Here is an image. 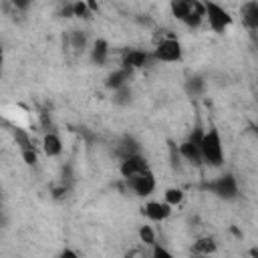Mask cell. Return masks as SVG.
Here are the masks:
<instances>
[{"mask_svg":"<svg viewBox=\"0 0 258 258\" xmlns=\"http://www.w3.org/2000/svg\"><path fill=\"white\" fill-rule=\"evenodd\" d=\"M200 151H202L204 163L212 167H220L224 163V145H222V137L216 127H210L204 131L200 139Z\"/></svg>","mask_w":258,"mask_h":258,"instance_id":"cell-1","label":"cell"},{"mask_svg":"<svg viewBox=\"0 0 258 258\" xmlns=\"http://www.w3.org/2000/svg\"><path fill=\"white\" fill-rule=\"evenodd\" d=\"M206 6V20L214 32H224L232 24V16L226 8H222L216 2H204Z\"/></svg>","mask_w":258,"mask_h":258,"instance_id":"cell-2","label":"cell"},{"mask_svg":"<svg viewBox=\"0 0 258 258\" xmlns=\"http://www.w3.org/2000/svg\"><path fill=\"white\" fill-rule=\"evenodd\" d=\"M151 58L159 62H177L181 60V44L177 38H163L151 52Z\"/></svg>","mask_w":258,"mask_h":258,"instance_id":"cell-3","label":"cell"},{"mask_svg":"<svg viewBox=\"0 0 258 258\" xmlns=\"http://www.w3.org/2000/svg\"><path fill=\"white\" fill-rule=\"evenodd\" d=\"M208 189L222 200H234L238 196V181L232 173H224V175L216 177L214 181H210Z\"/></svg>","mask_w":258,"mask_h":258,"instance_id":"cell-4","label":"cell"},{"mask_svg":"<svg viewBox=\"0 0 258 258\" xmlns=\"http://www.w3.org/2000/svg\"><path fill=\"white\" fill-rule=\"evenodd\" d=\"M119 171H121V175H123L125 179H131V177H135V175H141V173L149 171V163H147V159H145L143 155L133 153V155L123 157V161H121V165H119Z\"/></svg>","mask_w":258,"mask_h":258,"instance_id":"cell-5","label":"cell"},{"mask_svg":"<svg viewBox=\"0 0 258 258\" xmlns=\"http://www.w3.org/2000/svg\"><path fill=\"white\" fill-rule=\"evenodd\" d=\"M127 183H129V187H131L137 196H141V198L151 196L153 189H155V185H157V183H155V175H153L151 169L145 171V173H141V175H135V177L127 179Z\"/></svg>","mask_w":258,"mask_h":258,"instance_id":"cell-6","label":"cell"},{"mask_svg":"<svg viewBox=\"0 0 258 258\" xmlns=\"http://www.w3.org/2000/svg\"><path fill=\"white\" fill-rule=\"evenodd\" d=\"M149 58H151L149 52L139 50V48H129V50H125V54H123V58H121V67L127 69V71H131V69H141V67H145V62H147Z\"/></svg>","mask_w":258,"mask_h":258,"instance_id":"cell-7","label":"cell"},{"mask_svg":"<svg viewBox=\"0 0 258 258\" xmlns=\"http://www.w3.org/2000/svg\"><path fill=\"white\" fill-rule=\"evenodd\" d=\"M143 214L145 218H149L151 222H163L169 218L171 214V206L167 202H147L143 206Z\"/></svg>","mask_w":258,"mask_h":258,"instance_id":"cell-8","label":"cell"},{"mask_svg":"<svg viewBox=\"0 0 258 258\" xmlns=\"http://www.w3.org/2000/svg\"><path fill=\"white\" fill-rule=\"evenodd\" d=\"M177 153H179L183 159H187L191 165H202V163H204L202 151H200V143H196V141H191V139L181 141L179 147H177Z\"/></svg>","mask_w":258,"mask_h":258,"instance_id":"cell-9","label":"cell"},{"mask_svg":"<svg viewBox=\"0 0 258 258\" xmlns=\"http://www.w3.org/2000/svg\"><path fill=\"white\" fill-rule=\"evenodd\" d=\"M240 16L250 30H258V2H244L240 6Z\"/></svg>","mask_w":258,"mask_h":258,"instance_id":"cell-10","label":"cell"},{"mask_svg":"<svg viewBox=\"0 0 258 258\" xmlns=\"http://www.w3.org/2000/svg\"><path fill=\"white\" fill-rule=\"evenodd\" d=\"M42 151H44V155H48V157L60 155V151H62V141H60V137H58L56 133L48 131V133L42 137Z\"/></svg>","mask_w":258,"mask_h":258,"instance_id":"cell-11","label":"cell"},{"mask_svg":"<svg viewBox=\"0 0 258 258\" xmlns=\"http://www.w3.org/2000/svg\"><path fill=\"white\" fill-rule=\"evenodd\" d=\"M216 250H218V244H216V240H214L212 236H202V238H198V240L194 242V246H191V252L198 254V256H210V254H214Z\"/></svg>","mask_w":258,"mask_h":258,"instance_id":"cell-12","label":"cell"},{"mask_svg":"<svg viewBox=\"0 0 258 258\" xmlns=\"http://www.w3.org/2000/svg\"><path fill=\"white\" fill-rule=\"evenodd\" d=\"M169 8H171V14H173L177 20L185 22V20H187V16L194 12L196 2H191V0H175V2H171V4H169Z\"/></svg>","mask_w":258,"mask_h":258,"instance_id":"cell-13","label":"cell"},{"mask_svg":"<svg viewBox=\"0 0 258 258\" xmlns=\"http://www.w3.org/2000/svg\"><path fill=\"white\" fill-rule=\"evenodd\" d=\"M129 77H131V71H127V69H123V67H121V69L113 71V73L107 77V87H109V89H113V91H119V89L127 87Z\"/></svg>","mask_w":258,"mask_h":258,"instance_id":"cell-14","label":"cell"},{"mask_svg":"<svg viewBox=\"0 0 258 258\" xmlns=\"http://www.w3.org/2000/svg\"><path fill=\"white\" fill-rule=\"evenodd\" d=\"M107 56H109V42L103 40V38H97L95 44H93V48H91V58H93V62L105 64Z\"/></svg>","mask_w":258,"mask_h":258,"instance_id":"cell-15","label":"cell"},{"mask_svg":"<svg viewBox=\"0 0 258 258\" xmlns=\"http://www.w3.org/2000/svg\"><path fill=\"white\" fill-rule=\"evenodd\" d=\"M12 133H14L16 145H20V151H28V149H34V145H32V139H30V135H28L26 131H22V129H14Z\"/></svg>","mask_w":258,"mask_h":258,"instance_id":"cell-16","label":"cell"},{"mask_svg":"<svg viewBox=\"0 0 258 258\" xmlns=\"http://www.w3.org/2000/svg\"><path fill=\"white\" fill-rule=\"evenodd\" d=\"M181 200H183V191H181L179 187H169V189H165L163 202H167L171 208L177 206V204H181Z\"/></svg>","mask_w":258,"mask_h":258,"instance_id":"cell-17","label":"cell"},{"mask_svg":"<svg viewBox=\"0 0 258 258\" xmlns=\"http://www.w3.org/2000/svg\"><path fill=\"white\" fill-rule=\"evenodd\" d=\"M139 240L143 242V244H147V246H155L157 242H155V232H153V228L149 226V224H143L141 228H139Z\"/></svg>","mask_w":258,"mask_h":258,"instance_id":"cell-18","label":"cell"},{"mask_svg":"<svg viewBox=\"0 0 258 258\" xmlns=\"http://www.w3.org/2000/svg\"><path fill=\"white\" fill-rule=\"evenodd\" d=\"M185 89H187V93H189V95H200V93H202V89H204V81H202L200 77H191V79H187Z\"/></svg>","mask_w":258,"mask_h":258,"instance_id":"cell-19","label":"cell"},{"mask_svg":"<svg viewBox=\"0 0 258 258\" xmlns=\"http://www.w3.org/2000/svg\"><path fill=\"white\" fill-rule=\"evenodd\" d=\"M151 258H173V254L165 248V246H161V244H155L153 248H151Z\"/></svg>","mask_w":258,"mask_h":258,"instance_id":"cell-20","label":"cell"},{"mask_svg":"<svg viewBox=\"0 0 258 258\" xmlns=\"http://www.w3.org/2000/svg\"><path fill=\"white\" fill-rule=\"evenodd\" d=\"M22 153V159H24V163H28V165H34L36 163V151L34 149H28V151H20Z\"/></svg>","mask_w":258,"mask_h":258,"instance_id":"cell-21","label":"cell"},{"mask_svg":"<svg viewBox=\"0 0 258 258\" xmlns=\"http://www.w3.org/2000/svg\"><path fill=\"white\" fill-rule=\"evenodd\" d=\"M73 14H75V16H87V14H89V12H87V4H85V2L73 4Z\"/></svg>","mask_w":258,"mask_h":258,"instance_id":"cell-22","label":"cell"},{"mask_svg":"<svg viewBox=\"0 0 258 258\" xmlns=\"http://www.w3.org/2000/svg\"><path fill=\"white\" fill-rule=\"evenodd\" d=\"M56 258H79V254H77L75 250H71V248H64Z\"/></svg>","mask_w":258,"mask_h":258,"instance_id":"cell-23","label":"cell"},{"mask_svg":"<svg viewBox=\"0 0 258 258\" xmlns=\"http://www.w3.org/2000/svg\"><path fill=\"white\" fill-rule=\"evenodd\" d=\"M250 256H252V258H258V248H252V250H250Z\"/></svg>","mask_w":258,"mask_h":258,"instance_id":"cell-24","label":"cell"},{"mask_svg":"<svg viewBox=\"0 0 258 258\" xmlns=\"http://www.w3.org/2000/svg\"><path fill=\"white\" fill-rule=\"evenodd\" d=\"M127 258H129V256H127Z\"/></svg>","mask_w":258,"mask_h":258,"instance_id":"cell-25","label":"cell"}]
</instances>
